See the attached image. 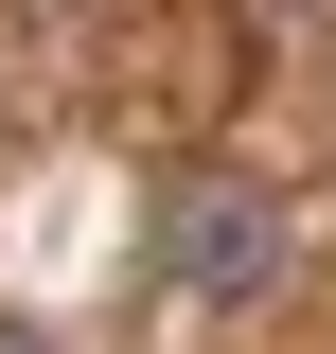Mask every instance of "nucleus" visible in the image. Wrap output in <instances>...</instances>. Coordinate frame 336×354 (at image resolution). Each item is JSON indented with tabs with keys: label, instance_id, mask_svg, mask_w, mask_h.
I'll list each match as a JSON object with an SVG mask.
<instances>
[{
	"label": "nucleus",
	"instance_id": "1",
	"mask_svg": "<svg viewBox=\"0 0 336 354\" xmlns=\"http://www.w3.org/2000/svg\"><path fill=\"white\" fill-rule=\"evenodd\" d=\"M265 283H283V195H265L248 160H195L160 195V301L177 319H248Z\"/></svg>",
	"mask_w": 336,
	"mask_h": 354
},
{
	"label": "nucleus",
	"instance_id": "3",
	"mask_svg": "<svg viewBox=\"0 0 336 354\" xmlns=\"http://www.w3.org/2000/svg\"><path fill=\"white\" fill-rule=\"evenodd\" d=\"M265 18H319V0H265Z\"/></svg>",
	"mask_w": 336,
	"mask_h": 354
},
{
	"label": "nucleus",
	"instance_id": "2",
	"mask_svg": "<svg viewBox=\"0 0 336 354\" xmlns=\"http://www.w3.org/2000/svg\"><path fill=\"white\" fill-rule=\"evenodd\" d=\"M0 354H53V337H36V319H0Z\"/></svg>",
	"mask_w": 336,
	"mask_h": 354
}]
</instances>
